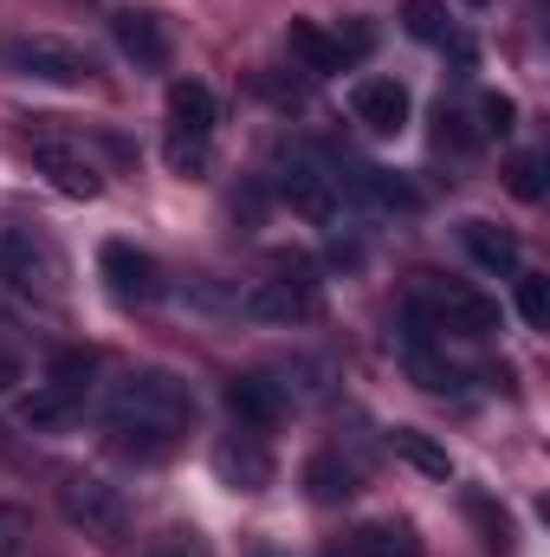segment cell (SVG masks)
<instances>
[{"mask_svg":"<svg viewBox=\"0 0 550 557\" xmlns=\"http://www.w3.org/2000/svg\"><path fill=\"white\" fill-rule=\"evenodd\" d=\"M460 247L486 267V273H518V234L492 227V221H460Z\"/></svg>","mask_w":550,"mask_h":557,"instance_id":"2e32d148","label":"cell"},{"mask_svg":"<svg viewBox=\"0 0 550 557\" xmlns=\"http://www.w3.org/2000/svg\"><path fill=\"white\" fill-rule=\"evenodd\" d=\"M466 7H486V0H466Z\"/></svg>","mask_w":550,"mask_h":557,"instance_id":"d590c367","label":"cell"},{"mask_svg":"<svg viewBox=\"0 0 550 557\" xmlns=\"http://www.w3.org/2000/svg\"><path fill=\"white\" fill-rule=\"evenodd\" d=\"M440 46H447V59H453V65H460V72H473V65H479V46H473V39H466V33H447V39H440Z\"/></svg>","mask_w":550,"mask_h":557,"instance_id":"e575fe53","label":"cell"},{"mask_svg":"<svg viewBox=\"0 0 550 557\" xmlns=\"http://www.w3.org/2000/svg\"><path fill=\"white\" fill-rule=\"evenodd\" d=\"M98 273H104L117 305H155L162 298V267L142 247H130V240H104L98 247Z\"/></svg>","mask_w":550,"mask_h":557,"instance_id":"52a82bcc","label":"cell"},{"mask_svg":"<svg viewBox=\"0 0 550 557\" xmlns=\"http://www.w3.org/2000/svg\"><path fill=\"white\" fill-rule=\"evenodd\" d=\"M389 447L409 460L414 473H427V480H453V454H447L434 434H421V428H396V434H389Z\"/></svg>","mask_w":550,"mask_h":557,"instance_id":"d6986e66","label":"cell"},{"mask_svg":"<svg viewBox=\"0 0 550 557\" xmlns=\"http://www.w3.org/2000/svg\"><path fill=\"white\" fill-rule=\"evenodd\" d=\"M168 131L182 137H214V91L201 78H175L168 85Z\"/></svg>","mask_w":550,"mask_h":557,"instance_id":"9a60e30c","label":"cell"},{"mask_svg":"<svg viewBox=\"0 0 550 557\" xmlns=\"http://www.w3.org/2000/svg\"><path fill=\"white\" fill-rule=\"evenodd\" d=\"M155 557H208V545L195 525H168V532H155Z\"/></svg>","mask_w":550,"mask_h":557,"instance_id":"4dcf8cb0","label":"cell"},{"mask_svg":"<svg viewBox=\"0 0 550 557\" xmlns=\"http://www.w3.org/2000/svg\"><path fill=\"white\" fill-rule=\"evenodd\" d=\"M59 506H65V519L85 525L91 539H124V525H130L124 493H117L111 480H98V473H72V480L59 486Z\"/></svg>","mask_w":550,"mask_h":557,"instance_id":"277c9868","label":"cell"},{"mask_svg":"<svg viewBox=\"0 0 550 557\" xmlns=\"http://www.w3.org/2000/svg\"><path fill=\"white\" fill-rule=\"evenodd\" d=\"M0 65L13 78H33V85H59V91H78L98 78V59L78 46V39H59V33H20V39H0Z\"/></svg>","mask_w":550,"mask_h":557,"instance_id":"7a4b0ae2","label":"cell"},{"mask_svg":"<svg viewBox=\"0 0 550 557\" xmlns=\"http://www.w3.org/2000/svg\"><path fill=\"white\" fill-rule=\"evenodd\" d=\"M20 383H26V357H20V350H7V344H0V396H13V389H20Z\"/></svg>","mask_w":550,"mask_h":557,"instance_id":"836d02e7","label":"cell"},{"mask_svg":"<svg viewBox=\"0 0 550 557\" xmlns=\"http://www.w3.org/2000/svg\"><path fill=\"white\" fill-rule=\"evenodd\" d=\"M357 467L343 460V454H311L304 460V493L317 499V506H343V499H357Z\"/></svg>","mask_w":550,"mask_h":557,"instance_id":"e0dca14e","label":"cell"},{"mask_svg":"<svg viewBox=\"0 0 550 557\" xmlns=\"http://www.w3.org/2000/svg\"><path fill=\"white\" fill-rule=\"evenodd\" d=\"M440 331H453V337H486V331H499V305L486 298V292H473V285H447V278L427 273V305H421Z\"/></svg>","mask_w":550,"mask_h":557,"instance_id":"8992f818","label":"cell"},{"mask_svg":"<svg viewBox=\"0 0 550 557\" xmlns=\"http://www.w3.org/2000/svg\"><path fill=\"white\" fill-rule=\"evenodd\" d=\"M111 39L124 46V59H137L142 72H162L175 59V39H168L162 13H149V7H117L111 13Z\"/></svg>","mask_w":550,"mask_h":557,"instance_id":"30bf717a","label":"cell"},{"mask_svg":"<svg viewBox=\"0 0 550 557\" xmlns=\"http://www.w3.org/2000/svg\"><path fill=\"white\" fill-rule=\"evenodd\" d=\"M330 557H421V545L409 539V525L376 519V525H357V532H350Z\"/></svg>","mask_w":550,"mask_h":557,"instance_id":"ac0fdd59","label":"cell"},{"mask_svg":"<svg viewBox=\"0 0 550 557\" xmlns=\"http://www.w3.org/2000/svg\"><path fill=\"white\" fill-rule=\"evenodd\" d=\"M91 376H98V357H91V350H59V357H52V370H46V389H59V396H72V403H85V396H91Z\"/></svg>","mask_w":550,"mask_h":557,"instance_id":"7402d4cb","label":"cell"},{"mask_svg":"<svg viewBox=\"0 0 550 557\" xmlns=\"http://www.w3.org/2000/svg\"><path fill=\"white\" fill-rule=\"evenodd\" d=\"M479 117H486V137H505V131H512V124H518V104H512V98H499V91H492V98H486V104H479Z\"/></svg>","mask_w":550,"mask_h":557,"instance_id":"d6a6232c","label":"cell"},{"mask_svg":"<svg viewBox=\"0 0 550 557\" xmlns=\"http://www.w3.org/2000/svg\"><path fill=\"white\" fill-rule=\"evenodd\" d=\"M285 52L298 59V72H304V78H330V72H343L337 39H330L317 20H291V26H285Z\"/></svg>","mask_w":550,"mask_h":557,"instance_id":"5bb4252c","label":"cell"},{"mask_svg":"<svg viewBox=\"0 0 550 557\" xmlns=\"http://www.w3.org/2000/svg\"><path fill=\"white\" fill-rule=\"evenodd\" d=\"M227 409L247 428H278L285 421V383H273L266 370H247V376L227 383Z\"/></svg>","mask_w":550,"mask_h":557,"instance_id":"4fadbf2b","label":"cell"},{"mask_svg":"<svg viewBox=\"0 0 550 557\" xmlns=\"http://www.w3.org/2000/svg\"><path fill=\"white\" fill-rule=\"evenodd\" d=\"M434 143H440V149H453V156H473V143H479V131L466 124V111L440 104V117H434Z\"/></svg>","mask_w":550,"mask_h":557,"instance_id":"f546056e","label":"cell"},{"mask_svg":"<svg viewBox=\"0 0 550 557\" xmlns=\"http://www.w3.org/2000/svg\"><path fill=\"white\" fill-rule=\"evenodd\" d=\"M505 188H512L518 201H545V156L518 149V156L505 162Z\"/></svg>","mask_w":550,"mask_h":557,"instance_id":"484cf974","label":"cell"},{"mask_svg":"<svg viewBox=\"0 0 550 557\" xmlns=\"http://www.w3.org/2000/svg\"><path fill=\"white\" fill-rule=\"evenodd\" d=\"M518 318H525L532 331L550 324V278L545 273H518Z\"/></svg>","mask_w":550,"mask_h":557,"instance_id":"f1b7e54d","label":"cell"},{"mask_svg":"<svg viewBox=\"0 0 550 557\" xmlns=\"http://www.w3.org/2000/svg\"><path fill=\"white\" fill-rule=\"evenodd\" d=\"M402 26H409V39L421 46H440L453 26H447V0H402Z\"/></svg>","mask_w":550,"mask_h":557,"instance_id":"cb8c5ba5","label":"cell"},{"mask_svg":"<svg viewBox=\"0 0 550 557\" xmlns=\"http://www.w3.org/2000/svg\"><path fill=\"white\" fill-rule=\"evenodd\" d=\"M72 409H78L72 396H59V389H46V383H39V389L26 396V409H20V416H26V428H59V421H72Z\"/></svg>","mask_w":550,"mask_h":557,"instance_id":"83f0119b","label":"cell"},{"mask_svg":"<svg viewBox=\"0 0 550 557\" xmlns=\"http://www.w3.org/2000/svg\"><path fill=\"white\" fill-rule=\"evenodd\" d=\"M278 201L298 214V221H337V175L311 156H285L278 162Z\"/></svg>","mask_w":550,"mask_h":557,"instance_id":"5b68a950","label":"cell"},{"mask_svg":"<svg viewBox=\"0 0 550 557\" xmlns=\"http://www.w3.org/2000/svg\"><path fill=\"white\" fill-rule=\"evenodd\" d=\"M33 169L59 188V195H72V201H98L104 195V175H98V162L85 156V149H72V143L59 137H39L33 143Z\"/></svg>","mask_w":550,"mask_h":557,"instance_id":"9c48e42d","label":"cell"},{"mask_svg":"<svg viewBox=\"0 0 550 557\" xmlns=\"http://www.w3.org/2000/svg\"><path fill=\"white\" fill-rule=\"evenodd\" d=\"M350 117L370 131V137H402L409 131V117H414V98H409V85L402 78H363L357 91H350Z\"/></svg>","mask_w":550,"mask_h":557,"instance_id":"ba28073f","label":"cell"},{"mask_svg":"<svg viewBox=\"0 0 550 557\" xmlns=\"http://www.w3.org/2000/svg\"><path fill=\"white\" fill-rule=\"evenodd\" d=\"M330 39H337V59H343V65H357V59H370V52H376V20H370V13H350Z\"/></svg>","mask_w":550,"mask_h":557,"instance_id":"d4e9b609","label":"cell"},{"mask_svg":"<svg viewBox=\"0 0 550 557\" xmlns=\"http://www.w3.org/2000/svg\"><path fill=\"white\" fill-rule=\"evenodd\" d=\"M247 318H260V324H304V318H317V278H311V267L285 260L278 278H260L247 292Z\"/></svg>","mask_w":550,"mask_h":557,"instance_id":"3957f363","label":"cell"},{"mask_svg":"<svg viewBox=\"0 0 550 557\" xmlns=\"http://www.w3.org/2000/svg\"><path fill=\"white\" fill-rule=\"evenodd\" d=\"M214 473H221L227 493H266V486H273V454H266L253 434H227V441L214 447Z\"/></svg>","mask_w":550,"mask_h":557,"instance_id":"8fae6325","label":"cell"},{"mask_svg":"<svg viewBox=\"0 0 550 557\" xmlns=\"http://www.w3.org/2000/svg\"><path fill=\"white\" fill-rule=\"evenodd\" d=\"M466 512H473V525L486 532L492 552H512V519H505V506H492L486 493H466Z\"/></svg>","mask_w":550,"mask_h":557,"instance_id":"4316f807","label":"cell"},{"mask_svg":"<svg viewBox=\"0 0 550 557\" xmlns=\"http://www.w3.org/2000/svg\"><path fill=\"white\" fill-rule=\"evenodd\" d=\"M188 416H195V396L168 370H130L111 389V428H162V434H182Z\"/></svg>","mask_w":550,"mask_h":557,"instance_id":"6da1fadb","label":"cell"},{"mask_svg":"<svg viewBox=\"0 0 550 557\" xmlns=\"http://www.w3.org/2000/svg\"><path fill=\"white\" fill-rule=\"evenodd\" d=\"M409 370L421 389H434V396H453V389H466V370L460 363H447L434 344H409Z\"/></svg>","mask_w":550,"mask_h":557,"instance_id":"44dd1931","label":"cell"},{"mask_svg":"<svg viewBox=\"0 0 550 557\" xmlns=\"http://www.w3.org/2000/svg\"><path fill=\"white\" fill-rule=\"evenodd\" d=\"M357 201H370V208H383V214H421V188L402 182L396 169H376V162H357V169H343L337 175Z\"/></svg>","mask_w":550,"mask_h":557,"instance_id":"7c38bea8","label":"cell"},{"mask_svg":"<svg viewBox=\"0 0 550 557\" xmlns=\"http://www.w3.org/2000/svg\"><path fill=\"white\" fill-rule=\"evenodd\" d=\"M0 260L13 267V278H20L26 292H33V285H39V292H52V253H46V247H33L26 234H7V240H0Z\"/></svg>","mask_w":550,"mask_h":557,"instance_id":"ffe728a7","label":"cell"},{"mask_svg":"<svg viewBox=\"0 0 550 557\" xmlns=\"http://www.w3.org/2000/svg\"><path fill=\"white\" fill-rule=\"evenodd\" d=\"M162 156H168V175H182V182H208V175H214V143L208 137H182V131H168Z\"/></svg>","mask_w":550,"mask_h":557,"instance_id":"603a6c76","label":"cell"},{"mask_svg":"<svg viewBox=\"0 0 550 557\" xmlns=\"http://www.w3.org/2000/svg\"><path fill=\"white\" fill-rule=\"evenodd\" d=\"M33 539V525H26V512L20 506H0V557H20V545Z\"/></svg>","mask_w":550,"mask_h":557,"instance_id":"1f68e13d","label":"cell"}]
</instances>
